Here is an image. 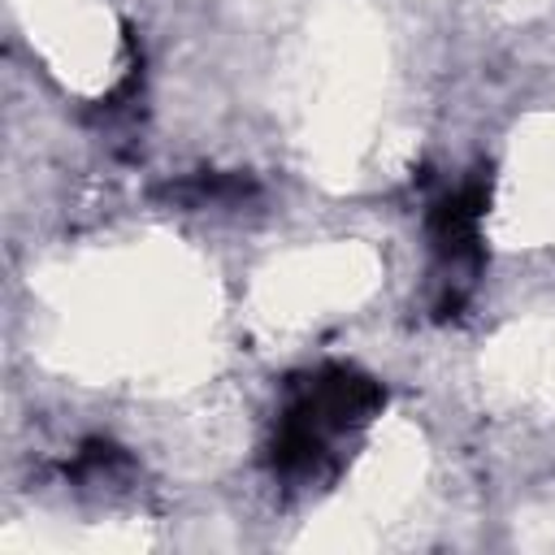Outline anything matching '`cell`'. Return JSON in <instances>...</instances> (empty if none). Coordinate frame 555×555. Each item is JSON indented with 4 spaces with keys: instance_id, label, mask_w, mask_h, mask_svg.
I'll return each mask as SVG.
<instances>
[{
    "instance_id": "cell-1",
    "label": "cell",
    "mask_w": 555,
    "mask_h": 555,
    "mask_svg": "<svg viewBox=\"0 0 555 555\" xmlns=\"http://www.w3.org/2000/svg\"><path fill=\"white\" fill-rule=\"evenodd\" d=\"M382 386L356 369H321L308 382L295 386L291 408L278 421L273 434V473L282 477H308L321 455L325 442L360 421H369L382 408Z\"/></svg>"
},
{
    "instance_id": "cell-2",
    "label": "cell",
    "mask_w": 555,
    "mask_h": 555,
    "mask_svg": "<svg viewBox=\"0 0 555 555\" xmlns=\"http://www.w3.org/2000/svg\"><path fill=\"white\" fill-rule=\"evenodd\" d=\"M486 199H490V186L486 182H468L455 195L434 204L429 234H434V247H438V256L447 264H477V225H481Z\"/></svg>"
}]
</instances>
